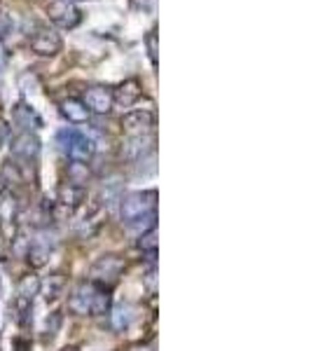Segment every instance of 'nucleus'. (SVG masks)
Instances as JSON below:
<instances>
[{
	"label": "nucleus",
	"mask_w": 311,
	"mask_h": 351,
	"mask_svg": "<svg viewBox=\"0 0 311 351\" xmlns=\"http://www.w3.org/2000/svg\"><path fill=\"white\" fill-rule=\"evenodd\" d=\"M40 284L42 279L38 274H24L19 279V284H16V295L19 298H26V300H33L36 295H40Z\"/></svg>",
	"instance_id": "19"
},
{
	"label": "nucleus",
	"mask_w": 311,
	"mask_h": 351,
	"mask_svg": "<svg viewBox=\"0 0 311 351\" xmlns=\"http://www.w3.org/2000/svg\"><path fill=\"white\" fill-rule=\"evenodd\" d=\"M84 199H87V190L80 188V185H73V183H64L56 192V208H61L64 213L71 216L75 208H80Z\"/></svg>",
	"instance_id": "11"
},
{
	"label": "nucleus",
	"mask_w": 311,
	"mask_h": 351,
	"mask_svg": "<svg viewBox=\"0 0 311 351\" xmlns=\"http://www.w3.org/2000/svg\"><path fill=\"white\" fill-rule=\"evenodd\" d=\"M12 122L16 127H21V132H36L42 124L40 115L31 108L28 104H16L12 108Z\"/></svg>",
	"instance_id": "15"
},
{
	"label": "nucleus",
	"mask_w": 311,
	"mask_h": 351,
	"mask_svg": "<svg viewBox=\"0 0 311 351\" xmlns=\"http://www.w3.org/2000/svg\"><path fill=\"white\" fill-rule=\"evenodd\" d=\"M28 43H31V49L38 56H56L61 52V47H64V40H61L59 31L49 26H38Z\"/></svg>",
	"instance_id": "5"
},
{
	"label": "nucleus",
	"mask_w": 311,
	"mask_h": 351,
	"mask_svg": "<svg viewBox=\"0 0 311 351\" xmlns=\"http://www.w3.org/2000/svg\"><path fill=\"white\" fill-rule=\"evenodd\" d=\"M145 47H148V56H150L152 66L157 68V28H152L148 36H145Z\"/></svg>",
	"instance_id": "25"
},
{
	"label": "nucleus",
	"mask_w": 311,
	"mask_h": 351,
	"mask_svg": "<svg viewBox=\"0 0 311 351\" xmlns=\"http://www.w3.org/2000/svg\"><path fill=\"white\" fill-rule=\"evenodd\" d=\"M122 132L127 136H143V134H152L155 129V112L150 108H134L127 110L122 115Z\"/></svg>",
	"instance_id": "6"
},
{
	"label": "nucleus",
	"mask_w": 311,
	"mask_h": 351,
	"mask_svg": "<svg viewBox=\"0 0 311 351\" xmlns=\"http://www.w3.org/2000/svg\"><path fill=\"white\" fill-rule=\"evenodd\" d=\"M10 150H12V155L16 157V160L31 162L40 155V138L36 136V132H21L12 138Z\"/></svg>",
	"instance_id": "10"
},
{
	"label": "nucleus",
	"mask_w": 311,
	"mask_h": 351,
	"mask_svg": "<svg viewBox=\"0 0 311 351\" xmlns=\"http://www.w3.org/2000/svg\"><path fill=\"white\" fill-rule=\"evenodd\" d=\"M155 150V136L143 134V136H127V141L122 143L120 155L124 162H140Z\"/></svg>",
	"instance_id": "7"
},
{
	"label": "nucleus",
	"mask_w": 311,
	"mask_h": 351,
	"mask_svg": "<svg viewBox=\"0 0 311 351\" xmlns=\"http://www.w3.org/2000/svg\"><path fill=\"white\" fill-rule=\"evenodd\" d=\"M157 213V192L155 190H136L120 197V216L127 223Z\"/></svg>",
	"instance_id": "1"
},
{
	"label": "nucleus",
	"mask_w": 311,
	"mask_h": 351,
	"mask_svg": "<svg viewBox=\"0 0 311 351\" xmlns=\"http://www.w3.org/2000/svg\"><path fill=\"white\" fill-rule=\"evenodd\" d=\"M124 267H127V263H124L122 256H117V253H103V256H99L92 263L89 274H92L94 284H105V281L120 279Z\"/></svg>",
	"instance_id": "4"
},
{
	"label": "nucleus",
	"mask_w": 311,
	"mask_h": 351,
	"mask_svg": "<svg viewBox=\"0 0 311 351\" xmlns=\"http://www.w3.org/2000/svg\"><path fill=\"white\" fill-rule=\"evenodd\" d=\"M66 171H68V183H73V185L84 188V183L89 180V164L87 162H71Z\"/></svg>",
	"instance_id": "20"
},
{
	"label": "nucleus",
	"mask_w": 311,
	"mask_h": 351,
	"mask_svg": "<svg viewBox=\"0 0 311 351\" xmlns=\"http://www.w3.org/2000/svg\"><path fill=\"white\" fill-rule=\"evenodd\" d=\"M47 16L56 28H64V31H73L82 21L80 8L73 0H52L47 5Z\"/></svg>",
	"instance_id": "3"
},
{
	"label": "nucleus",
	"mask_w": 311,
	"mask_h": 351,
	"mask_svg": "<svg viewBox=\"0 0 311 351\" xmlns=\"http://www.w3.org/2000/svg\"><path fill=\"white\" fill-rule=\"evenodd\" d=\"M61 150L68 155L71 162H92L96 155V143L94 138H89L87 134H80L75 129H61L56 134Z\"/></svg>",
	"instance_id": "2"
},
{
	"label": "nucleus",
	"mask_w": 311,
	"mask_h": 351,
	"mask_svg": "<svg viewBox=\"0 0 311 351\" xmlns=\"http://www.w3.org/2000/svg\"><path fill=\"white\" fill-rule=\"evenodd\" d=\"M59 112H61V117H64L66 122H71V124H87L89 117H92V112H89L87 106L82 104V99H75V96L61 101Z\"/></svg>",
	"instance_id": "14"
},
{
	"label": "nucleus",
	"mask_w": 311,
	"mask_h": 351,
	"mask_svg": "<svg viewBox=\"0 0 311 351\" xmlns=\"http://www.w3.org/2000/svg\"><path fill=\"white\" fill-rule=\"evenodd\" d=\"M61 351H77V349H75V347H64Z\"/></svg>",
	"instance_id": "31"
},
{
	"label": "nucleus",
	"mask_w": 311,
	"mask_h": 351,
	"mask_svg": "<svg viewBox=\"0 0 311 351\" xmlns=\"http://www.w3.org/2000/svg\"><path fill=\"white\" fill-rule=\"evenodd\" d=\"M143 281H145V286H148V291L155 293L157 291V267H150L148 274L143 276Z\"/></svg>",
	"instance_id": "28"
},
{
	"label": "nucleus",
	"mask_w": 311,
	"mask_h": 351,
	"mask_svg": "<svg viewBox=\"0 0 311 351\" xmlns=\"http://www.w3.org/2000/svg\"><path fill=\"white\" fill-rule=\"evenodd\" d=\"M3 176L10 180V183H21V180H24V176L19 171V164H12V162L3 164Z\"/></svg>",
	"instance_id": "24"
},
{
	"label": "nucleus",
	"mask_w": 311,
	"mask_h": 351,
	"mask_svg": "<svg viewBox=\"0 0 311 351\" xmlns=\"http://www.w3.org/2000/svg\"><path fill=\"white\" fill-rule=\"evenodd\" d=\"M49 256H52V243L45 241V237H40V239H33L31 243H28V251H26V258L28 263L33 265L36 269H40L47 265Z\"/></svg>",
	"instance_id": "16"
},
{
	"label": "nucleus",
	"mask_w": 311,
	"mask_h": 351,
	"mask_svg": "<svg viewBox=\"0 0 311 351\" xmlns=\"http://www.w3.org/2000/svg\"><path fill=\"white\" fill-rule=\"evenodd\" d=\"M8 141H10V124H8V120L0 117V148H3Z\"/></svg>",
	"instance_id": "29"
},
{
	"label": "nucleus",
	"mask_w": 311,
	"mask_h": 351,
	"mask_svg": "<svg viewBox=\"0 0 311 351\" xmlns=\"http://www.w3.org/2000/svg\"><path fill=\"white\" fill-rule=\"evenodd\" d=\"M152 228H157V213L145 216V218H138V220H134V223H127V230L134 232L136 239H138L140 234H145V232H150Z\"/></svg>",
	"instance_id": "22"
},
{
	"label": "nucleus",
	"mask_w": 311,
	"mask_h": 351,
	"mask_svg": "<svg viewBox=\"0 0 311 351\" xmlns=\"http://www.w3.org/2000/svg\"><path fill=\"white\" fill-rule=\"evenodd\" d=\"M82 104L87 106L89 112L94 115H108L112 110V89L110 87H103V84H94L89 87L87 92L82 96Z\"/></svg>",
	"instance_id": "8"
},
{
	"label": "nucleus",
	"mask_w": 311,
	"mask_h": 351,
	"mask_svg": "<svg viewBox=\"0 0 311 351\" xmlns=\"http://www.w3.org/2000/svg\"><path fill=\"white\" fill-rule=\"evenodd\" d=\"M140 96H143V89H140L138 80H124L112 89V104L120 106V108H132Z\"/></svg>",
	"instance_id": "13"
},
{
	"label": "nucleus",
	"mask_w": 311,
	"mask_h": 351,
	"mask_svg": "<svg viewBox=\"0 0 311 351\" xmlns=\"http://www.w3.org/2000/svg\"><path fill=\"white\" fill-rule=\"evenodd\" d=\"M14 26L12 16H10V12H5V10H0V40H3L5 33H10Z\"/></svg>",
	"instance_id": "27"
},
{
	"label": "nucleus",
	"mask_w": 311,
	"mask_h": 351,
	"mask_svg": "<svg viewBox=\"0 0 311 351\" xmlns=\"http://www.w3.org/2000/svg\"><path fill=\"white\" fill-rule=\"evenodd\" d=\"M64 291H66V279H64V274H59V271L40 284V293L47 302H56V300L64 295Z\"/></svg>",
	"instance_id": "17"
},
{
	"label": "nucleus",
	"mask_w": 311,
	"mask_h": 351,
	"mask_svg": "<svg viewBox=\"0 0 311 351\" xmlns=\"http://www.w3.org/2000/svg\"><path fill=\"white\" fill-rule=\"evenodd\" d=\"M94 291H96L94 281L77 286L75 291H73L71 295H68V311H71L73 316H92Z\"/></svg>",
	"instance_id": "9"
},
{
	"label": "nucleus",
	"mask_w": 311,
	"mask_h": 351,
	"mask_svg": "<svg viewBox=\"0 0 311 351\" xmlns=\"http://www.w3.org/2000/svg\"><path fill=\"white\" fill-rule=\"evenodd\" d=\"M59 328H61V314H59V311H54V314L47 316V324H45V330H47L49 339L59 332Z\"/></svg>",
	"instance_id": "26"
},
{
	"label": "nucleus",
	"mask_w": 311,
	"mask_h": 351,
	"mask_svg": "<svg viewBox=\"0 0 311 351\" xmlns=\"http://www.w3.org/2000/svg\"><path fill=\"white\" fill-rule=\"evenodd\" d=\"M19 218V197L12 190H0V230L12 232Z\"/></svg>",
	"instance_id": "12"
},
{
	"label": "nucleus",
	"mask_w": 311,
	"mask_h": 351,
	"mask_svg": "<svg viewBox=\"0 0 311 351\" xmlns=\"http://www.w3.org/2000/svg\"><path fill=\"white\" fill-rule=\"evenodd\" d=\"M31 309H33V300H26V298H14L12 307H10V311H12L14 321L19 326H26V321L31 319Z\"/></svg>",
	"instance_id": "21"
},
{
	"label": "nucleus",
	"mask_w": 311,
	"mask_h": 351,
	"mask_svg": "<svg viewBox=\"0 0 311 351\" xmlns=\"http://www.w3.org/2000/svg\"><path fill=\"white\" fill-rule=\"evenodd\" d=\"M157 228H152L150 232H145V234H140L138 239H136V248L138 251H143V253H157Z\"/></svg>",
	"instance_id": "23"
},
{
	"label": "nucleus",
	"mask_w": 311,
	"mask_h": 351,
	"mask_svg": "<svg viewBox=\"0 0 311 351\" xmlns=\"http://www.w3.org/2000/svg\"><path fill=\"white\" fill-rule=\"evenodd\" d=\"M8 66V47H5V43L0 40V71Z\"/></svg>",
	"instance_id": "30"
},
{
	"label": "nucleus",
	"mask_w": 311,
	"mask_h": 351,
	"mask_svg": "<svg viewBox=\"0 0 311 351\" xmlns=\"http://www.w3.org/2000/svg\"><path fill=\"white\" fill-rule=\"evenodd\" d=\"M134 319H136L134 304H117L110 314V321H112V328H115V330H127V328L134 324Z\"/></svg>",
	"instance_id": "18"
}]
</instances>
